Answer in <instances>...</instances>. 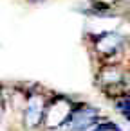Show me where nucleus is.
<instances>
[{
    "instance_id": "1",
    "label": "nucleus",
    "mask_w": 130,
    "mask_h": 131,
    "mask_svg": "<svg viewBox=\"0 0 130 131\" xmlns=\"http://www.w3.org/2000/svg\"><path fill=\"white\" fill-rule=\"evenodd\" d=\"M74 104L71 99L67 97H54L49 104H47V111H45V127L54 129V127H62L67 126L72 113H74Z\"/></svg>"
},
{
    "instance_id": "2",
    "label": "nucleus",
    "mask_w": 130,
    "mask_h": 131,
    "mask_svg": "<svg viewBox=\"0 0 130 131\" xmlns=\"http://www.w3.org/2000/svg\"><path fill=\"white\" fill-rule=\"evenodd\" d=\"M99 120V111L89 104H78L74 108V113L69 120V127L72 131H87L90 127L96 126V122Z\"/></svg>"
},
{
    "instance_id": "3",
    "label": "nucleus",
    "mask_w": 130,
    "mask_h": 131,
    "mask_svg": "<svg viewBox=\"0 0 130 131\" xmlns=\"http://www.w3.org/2000/svg\"><path fill=\"white\" fill-rule=\"evenodd\" d=\"M45 111H47V102L42 95H31L27 99L25 104V111H24V124L29 129L38 127L44 120H45Z\"/></svg>"
},
{
    "instance_id": "4",
    "label": "nucleus",
    "mask_w": 130,
    "mask_h": 131,
    "mask_svg": "<svg viewBox=\"0 0 130 131\" xmlns=\"http://www.w3.org/2000/svg\"><path fill=\"white\" fill-rule=\"evenodd\" d=\"M125 36L117 32H105L96 38V50L101 54V58H112L119 54V50L125 47Z\"/></svg>"
},
{
    "instance_id": "5",
    "label": "nucleus",
    "mask_w": 130,
    "mask_h": 131,
    "mask_svg": "<svg viewBox=\"0 0 130 131\" xmlns=\"http://www.w3.org/2000/svg\"><path fill=\"white\" fill-rule=\"evenodd\" d=\"M98 83L99 86H103L105 90L108 88H116L119 84H123V72L117 67H105L99 70L98 74Z\"/></svg>"
},
{
    "instance_id": "6",
    "label": "nucleus",
    "mask_w": 130,
    "mask_h": 131,
    "mask_svg": "<svg viewBox=\"0 0 130 131\" xmlns=\"http://www.w3.org/2000/svg\"><path fill=\"white\" fill-rule=\"evenodd\" d=\"M116 108L119 110V113L130 120V95L128 93H123L119 97H116Z\"/></svg>"
},
{
    "instance_id": "7",
    "label": "nucleus",
    "mask_w": 130,
    "mask_h": 131,
    "mask_svg": "<svg viewBox=\"0 0 130 131\" xmlns=\"http://www.w3.org/2000/svg\"><path fill=\"white\" fill-rule=\"evenodd\" d=\"M31 2H38V0H31Z\"/></svg>"
}]
</instances>
